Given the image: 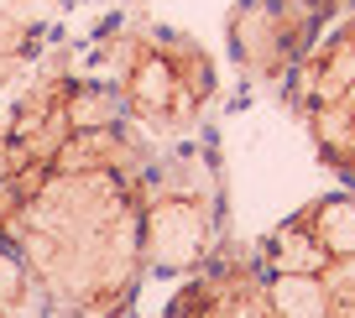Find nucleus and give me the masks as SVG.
<instances>
[{"mask_svg":"<svg viewBox=\"0 0 355 318\" xmlns=\"http://www.w3.org/2000/svg\"><path fill=\"white\" fill-rule=\"evenodd\" d=\"M146 136L121 105L78 121L37 167L0 177V240L32 266L58 318H121L146 276Z\"/></svg>","mask_w":355,"mask_h":318,"instance_id":"1","label":"nucleus"},{"mask_svg":"<svg viewBox=\"0 0 355 318\" xmlns=\"http://www.w3.org/2000/svg\"><path fill=\"white\" fill-rule=\"evenodd\" d=\"M162 318H272V308H266L261 272L251 256L220 251L204 272H193L178 287Z\"/></svg>","mask_w":355,"mask_h":318,"instance_id":"6","label":"nucleus"},{"mask_svg":"<svg viewBox=\"0 0 355 318\" xmlns=\"http://www.w3.org/2000/svg\"><path fill=\"white\" fill-rule=\"evenodd\" d=\"M324 251H329V245H324ZM319 282H324V292H329V313L334 318H355V251H329L319 261Z\"/></svg>","mask_w":355,"mask_h":318,"instance_id":"9","label":"nucleus"},{"mask_svg":"<svg viewBox=\"0 0 355 318\" xmlns=\"http://www.w3.org/2000/svg\"><path fill=\"white\" fill-rule=\"evenodd\" d=\"M89 73L115 89L125 121L152 141H189L214 110V63L193 37L152 21H121L94 42Z\"/></svg>","mask_w":355,"mask_h":318,"instance_id":"2","label":"nucleus"},{"mask_svg":"<svg viewBox=\"0 0 355 318\" xmlns=\"http://www.w3.org/2000/svg\"><path fill=\"white\" fill-rule=\"evenodd\" d=\"M282 99L293 105L319 162L355 183V11L329 21L319 42L282 78Z\"/></svg>","mask_w":355,"mask_h":318,"instance_id":"4","label":"nucleus"},{"mask_svg":"<svg viewBox=\"0 0 355 318\" xmlns=\"http://www.w3.org/2000/svg\"><path fill=\"white\" fill-rule=\"evenodd\" d=\"M0 318H58L32 266L16 256L11 240H0Z\"/></svg>","mask_w":355,"mask_h":318,"instance_id":"8","label":"nucleus"},{"mask_svg":"<svg viewBox=\"0 0 355 318\" xmlns=\"http://www.w3.org/2000/svg\"><path fill=\"white\" fill-rule=\"evenodd\" d=\"M42 16L47 0H0V89L16 84V73L37 58Z\"/></svg>","mask_w":355,"mask_h":318,"instance_id":"7","label":"nucleus"},{"mask_svg":"<svg viewBox=\"0 0 355 318\" xmlns=\"http://www.w3.org/2000/svg\"><path fill=\"white\" fill-rule=\"evenodd\" d=\"M334 0H241L230 16V47L261 84H282L329 26Z\"/></svg>","mask_w":355,"mask_h":318,"instance_id":"5","label":"nucleus"},{"mask_svg":"<svg viewBox=\"0 0 355 318\" xmlns=\"http://www.w3.org/2000/svg\"><path fill=\"white\" fill-rule=\"evenodd\" d=\"M141 251L146 272L193 276L225 251V198L214 152L183 141L152 157L141 177Z\"/></svg>","mask_w":355,"mask_h":318,"instance_id":"3","label":"nucleus"}]
</instances>
